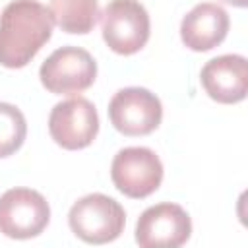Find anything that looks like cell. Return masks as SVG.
<instances>
[{
    "instance_id": "cell-10",
    "label": "cell",
    "mask_w": 248,
    "mask_h": 248,
    "mask_svg": "<svg viewBox=\"0 0 248 248\" xmlns=\"http://www.w3.org/2000/svg\"><path fill=\"white\" fill-rule=\"evenodd\" d=\"M205 93L223 105L238 103L248 91V62L240 54H223L209 60L200 74Z\"/></svg>"
},
{
    "instance_id": "cell-2",
    "label": "cell",
    "mask_w": 248,
    "mask_h": 248,
    "mask_svg": "<svg viewBox=\"0 0 248 248\" xmlns=\"http://www.w3.org/2000/svg\"><path fill=\"white\" fill-rule=\"evenodd\" d=\"M68 223L72 232L83 242L107 244L124 231L126 213L116 200L105 194H87L72 205Z\"/></svg>"
},
{
    "instance_id": "cell-3",
    "label": "cell",
    "mask_w": 248,
    "mask_h": 248,
    "mask_svg": "<svg viewBox=\"0 0 248 248\" xmlns=\"http://www.w3.org/2000/svg\"><path fill=\"white\" fill-rule=\"evenodd\" d=\"M149 16L138 0H110L101 16L107 46L116 54H134L149 39Z\"/></svg>"
},
{
    "instance_id": "cell-8",
    "label": "cell",
    "mask_w": 248,
    "mask_h": 248,
    "mask_svg": "<svg viewBox=\"0 0 248 248\" xmlns=\"http://www.w3.org/2000/svg\"><path fill=\"white\" fill-rule=\"evenodd\" d=\"M50 138L64 149L87 147L99 132V114L91 101L74 97L52 107L48 116Z\"/></svg>"
},
{
    "instance_id": "cell-6",
    "label": "cell",
    "mask_w": 248,
    "mask_h": 248,
    "mask_svg": "<svg viewBox=\"0 0 248 248\" xmlns=\"http://www.w3.org/2000/svg\"><path fill=\"white\" fill-rule=\"evenodd\" d=\"M110 178L118 192L141 200L161 186L163 163L149 147H124L112 159Z\"/></svg>"
},
{
    "instance_id": "cell-14",
    "label": "cell",
    "mask_w": 248,
    "mask_h": 248,
    "mask_svg": "<svg viewBox=\"0 0 248 248\" xmlns=\"http://www.w3.org/2000/svg\"><path fill=\"white\" fill-rule=\"evenodd\" d=\"M223 2L232 4V6H236V8H244V6L248 4V0H223Z\"/></svg>"
},
{
    "instance_id": "cell-5",
    "label": "cell",
    "mask_w": 248,
    "mask_h": 248,
    "mask_svg": "<svg viewBox=\"0 0 248 248\" xmlns=\"http://www.w3.org/2000/svg\"><path fill=\"white\" fill-rule=\"evenodd\" d=\"M50 221V207L43 194L31 188H12L0 196V232L25 240L41 234Z\"/></svg>"
},
{
    "instance_id": "cell-7",
    "label": "cell",
    "mask_w": 248,
    "mask_h": 248,
    "mask_svg": "<svg viewBox=\"0 0 248 248\" xmlns=\"http://www.w3.org/2000/svg\"><path fill=\"white\" fill-rule=\"evenodd\" d=\"M110 124L124 136H147L163 118V107L155 93L145 87H124L108 103Z\"/></svg>"
},
{
    "instance_id": "cell-1",
    "label": "cell",
    "mask_w": 248,
    "mask_h": 248,
    "mask_svg": "<svg viewBox=\"0 0 248 248\" xmlns=\"http://www.w3.org/2000/svg\"><path fill=\"white\" fill-rule=\"evenodd\" d=\"M54 19L37 0H12L0 16V64L23 68L52 37Z\"/></svg>"
},
{
    "instance_id": "cell-11",
    "label": "cell",
    "mask_w": 248,
    "mask_h": 248,
    "mask_svg": "<svg viewBox=\"0 0 248 248\" xmlns=\"http://www.w3.org/2000/svg\"><path fill=\"white\" fill-rule=\"evenodd\" d=\"M229 14L213 2L194 6L180 23L182 43L196 52H205L221 45L229 33Z\"/></svg>"
},
{
    "instance_id": "cell-9",
    "label": "cell",
    "mask_w": 248,
    "mask_h": 248,
    "mask_svg": "<svg viewBox=\"0 0 248 248\" xmlns=\"http://www.w3.org/2000/svg\"><path fill=\"white\" fill-rule=\"evenodd\" d=\"M192 232L190 215L178 203H157L147 207L136 225V242L141 248H178Z\"/></svg>"
},
{
    "instance_id": "cell-12",
    "label": "cell",
    "mask_w": 248,
    "mask_h": 248,
    "mask_svg": "<svg viewBox=\"0 0 248 248\" xmlns=\"http://www.w3.org/2000/svg\"><path fill=\"white\" fill-rule=\"evenodd\" d=\"M50 14L54 23L74 35L89 33L99 17L97 0H50Z\"/></svg>"
},
{
    "instance_id": "cell-13",
    "label": "cell",
    "mask_w": 248,
    "mask_h": 248,
    "mask_svg": "<svg viewBox=\"0 0 248 248\" xmlns=\"http://www.w3.org/2000/svg\"><path fill=\"white\" fill-rule=\"evenodd\" d=\"M25 134L27 124L23 112L10 103H0V159L19 149Z\"/></svg>"
},
{
    "instance_id": "cell-4",
    "label": "cell",
    "mask_w": 248,
    "mask_h": 248,
    "mask_svg": "<svg viewBox=\"0 0 248 248\" xmlns=\"http://www.w3.org/2000/svg\"><path fill=\"white\" fill-rule=\"evenodd\" d=\"M39 78L43 87L54 95H76L93 85L97 62L79 46H62L41 64Z\"/></svg>"
}]
</instances>
